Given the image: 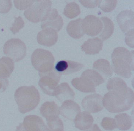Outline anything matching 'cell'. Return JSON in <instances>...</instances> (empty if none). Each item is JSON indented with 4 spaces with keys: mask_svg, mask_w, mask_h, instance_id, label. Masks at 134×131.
Masks as SVG:
<instances>
[{
    "mask_svg": "<svg viewBox=\"0 0 134 131\" xmlns=\"http://www.w3.org/2000/svg\"><path fill=\"white\" fill-rule=\"evenodd\" d=\"M134 100V92L128 87L124 90L109 91L103 98V103L109 112L119 113L131 109Z\"/></svg>",
    "mask_w": 134,
    "mask_h": 131,
    "instance_id": "obj_1",
    "label": "cell"
},
{
    "mask_svg": "<svg viewBox=\"0 0 134 131\" xmlns=\"http://www.w3.org/2000/svg\"><path fill=\"white\" fill-rule=\"evenodd\" d=\"M81 77L86 78L95 87L105 82L103 77L95 70L92 69H88L85 71Z\"/></svg>",
    "mask_w": 134,
    "mask_h": 131,
    "instance_id": "obj_25",
    "label": "cell"
},
{
    "mask_svg": "<svg viewBox=\"0 0 134 131\" xmlns=\"http://www.w3.org/2000/svg\"><path fill=\"white\" fill-rule=\"evenodd\" d=\"M72 85L77 90L84 93L94 92L95 87L86 78L80 77L74 78L72 81Z\"/></svg>",
    "mask_w": 134,
    "mask_h": 131,
    "instance_id": "obj_23",
    "label": "cell"
},
{
    "mask_svg": "<svg viewBox=\"0 0 134 131\" xmlns=\"http://www.w3.org/2000/svg\"><path fill=\"white\" fill-rule=\"evenodd\" d=\"M55 96L61 102L67 100H72L75 98V93L68 83L63 82L59 85Z\"/></svg>",
    "mask_w": 134,
    "mask_h": 131,
    "instance_id": "obj_19",
    "label": "cell"
},
{
    "mask_svg": "<svg viewBox=\"0 0 134 131\" xmlns=\"http://www.w3.org/2000/svg\"><path fill=\"white\" fill-rule=\"evenodd\" d=\"M80 6L75 2H70L66 5L64 8L63 13L66 17L73 19L80 13Z\"/></svg>",
    "mask_w": 134,
    "mask_h": 131,
    "instance_id": "obj_28",
    "label": "cell"
},
{
    "mask_svg": "<svg viewBox=\"0 0 134 131\" xmlns=\"http://www.w3.org/2000/svg\"><path fill=\"white\" fill-rule=\"evenodd\" d=\"M75 127L80 130H87L92 126L94 118L90 113L86 111L80 112L74 120Z\"/></svg>",
    "mask_w": 134,
    "mask_h": 131,
    "instance_id": "obj_16",
    "label": "cell"
},
{
    "mask_svg": "<svg viewBox=\"0 0 134 131\" xmlns=\"http://www.w3.org/2000/svg\"><path fill=\"white\" fill-rule=\"evenodd\" d=\"M85 131H102L98 125L96 124L92 125V126Z\"/></svg>",
    "mask_w": 134,
    "mask_h": 131,
    "instance_id": "obj_38",
    "label": "cell"
},
{
    "mask_svg": "<svg viewBox=\"0 0 134 131\" xmlns=\"http://www.w3.org/2000/svg\"><path fill=\"white\" fill-rule=\"evenodd\" d=\"M31 62L40 73H47L54 69V57L51 52L45 49H36L31 56Z\"/></svg>",
    "mask_w": 134,
    "mask_h": 131,
    "instance_id": "obj_4",
    "label": "cell"
},
{
    "mask_svg": "<svg viewBox=\"0 0 134 131\" xmlns=\"http://www.w3.org/2000/svg\"><path fill=\"white\" fill-rule=\"evenodd\" d=\"M14 96L19 110L23 114L34 110L40 100V93L34 86L19 87L15 91Z\"/></svg>",
    "mask_w": 134,
    "mask_h": 131,
    "instance_id": "obj_3",
    "label": "cell"
},
{
    "mask_svg": "<svg viewBox=\"0 0 134 131\" xmlns=\"http://www.w3.org/2000/svg\"><path fill=\"white\" fill-rule=\"evenodd\" d=\"M11 1H0V13H7L12 7Z\"/></svg>",
    "mask_w": 134,
    "mask_h": 131,
    "instance_id": "obj_34",
    "label": "cell"
},
{
    "mask_svg": "<svg viewBox=\"0 0 134 131\" xmlns=\"http://www.w3.org/2000/svg\"><path fill=\"white\" fill-rule=\"evenodd\" d=\"M9 84L7 78L0 79V93L4 92L7 89Z\"/></svg>",
    "mask_w": 134,
    "mask_h": 131,
    "instance_id": "obj_37",
    "label": "cell"
},
{
    "mask_svg": "<svg viewBox=\"0 0 134 131\" xmlns=\"http://www.w3.org/2000/svg\"><path fill=\"white\" fill-rule=\"evenodd\" d=\"M102 127L106 130L112 131L116 128L115 120L110 117L104 118L101 123Z\"/></svg>",
    "mask_w": 134,
    "mask_h": 131,
    "instance_id": "obj_31",
    "label": "cell"
},
{
    "mask_svg": "<svg viewBox=\"0 0 134 131\" xmlns=\"http://www.w3.org/2000/svg\"><path fill=\"white\" fill-rule=\"evenodd\" d=\"M93 68L98 72L103 78H108L113 75V70L109 61L104 59H99L93 64Z\"/></svg>",
    "mask_w": 134,
    "mask_h": 131,
    "instance_id": "obj_21",
    "label": "cell"
},
{
    "mask_svg": "<svg viewBox=\"0 0 134 131\" xmlns=\"http://www.w3.org/2000/svg\"><path fill=\"white\" fill-rule=\"evenodd\" d=\"M47 131H64L63 122L58 117L47 121Z\"/></svg>",
    "mask_w": 134,
    "mask_h": 131,
    "instance_id": "obj_29",
    "label": "cell"
},
{
    "mask_svg": "<svg viewBox=\"0 0 134 131\" xmlns=\"http://www.w3.org/2000/svg\"><path fill=\"white\" fill-rule=\"evenodd\" d=\"M4 54L15 62L22 60L26 55L25 44L19 38H11L6 42L3 47Z\"/></svg>",
    "mask_w": 134,
    "mask_h": 131,
    "instance_id": "obj_7",
    "label": "cell"
},
{
    "mask_svg": "<svg viewBox=\"0 0 134 131\" xmlns=\"http://www.w3.org/2000/svg\"><path fill=\"white\" fill-rule=\"evenodd\" d=\"M40 111L47 121L59 117L60 114L59 107L54 101L45 102L41 107Z\"/></svg>",
    "mask_w": 134,
    "mask_h": 131,
    "instance_id": "obj_17",
    "label": "cell"
},
{
    "mask_svg": "<svg viewBox=\"0 0 134 131\" xmlns=\"http://www.w3.org/2000/svg\"><path fill=\"white\" fill-rule=\"evenodd\" d=\"M125 82L120 78H110L108 81L107 88L109 91H119L124 90L128 88Z\"/></svg>",
    "mask_w": 134,
    "mask_h": 131,
    "instance_id": "obj_27",
    "label": "cell"
},
{
    "mask_svg": "<svg viewBox=\"0 0 134 131\" xmlns=\"http://www.w3.org/2000/svg\"><path fill=\"white\" fill-rule=\"evenodd\" d=\"M35 1H14L15 7L20 10H24L30 7Z\"/></svg>",
    "mask_w": 134,
    "mask_h": 131,
    "instance_id": "obj_33",
    "label": "cell"
},
{
    "mask_svg": "<svg viewBox=\"0 0 134 131\" xmlns=\"http://www.w3.org/2000/svg\"><path fill=\"white\" fill-rule=\"evenodd\" d=\"M82 105L85 111L89 113H96L103 109V98L99 94H93L83 99Z\"/></svg>",
    "mask_w": 134,
    "mask_h": 131,
    "instance_id": "obj_10",
    "label": "cell"
},
{
    "mask_svg": "<svg viewBox=\"0 0 134 131\" xmlns=\"http://www.w3.org/2000/svg\"><path fill=\"white\" fill-rule=\"evenodd\" d=\"M82 5L87 8H94L98 5V0L96 1H80Z\"/></svg>",
    "mask_w": 134,
    "mask_h": 131,
    "instance_id": "obj_36",
    "label": "cell"
},
{
    "mask_svg": "<svg viewBox=\"0 0 134 131\" xmlns=\"http://www.w3.org/2000/svg\"><path fill=\"white\" fill-rule=\"evenodd\" d=\"M125 41L129 47H134V30L127 32L125 35Z\"/></svg>",
    "mask_w": 134,
    "mask_h": 131,
    "instance_id": "obj_35",
    "label": "cell"
},
{
    "mask_svg": "<svg viewBox=\"0 0 134 131\" xmlns=\"http://www.w3.org/2000/svg\"><path fill=\"white\" fill-rule=\"evenodd\" d=\"M118 23L124 33L134 30V13L131 10L121 12L117 17Z\"/></svg>",
    "mask_w": 134,
    "mask_h": 131,
    "instance_id": "obj_13",
    "label": "cell"
},
{
    "mask_svg": "<svg viewBox=\"0 0 134 131\" xmlns=\"http://www.w3.org/2000/svg\"><path fill=\"white\" fill-rule=\"evenodd\" d=\"M112 70L120 77L129 78L134 69V53L124 47L116 48L112 54Z\"/></svg>",
    "mask_w": 134,
    "mask_h": 131,
    "instance_id": "obj_2",
    "label": "cell"
},
{
    "mask_svg": "<svg viewBox=\"0 0 134 131\" xmlns=\"http://www.w3.org/2000/svg\"><path fill=\"white\" fill-rule=\"evenodd\" d=\"M81 18L70 21L67 25L66 30L70 36L74 38H80L84 35Z\"/></svg>",
    "mask_w": 134,
    "mask_h": 131,
    "instance_id": "obj_22",
    "label": "cell"
},
{
    "mask_svg": "<svg viewBox=\"0 0 134 131\" xmlns=\"http://www.w3.org/2000/svg\"><path fill=\"white\" fill-rule=\"evenodd\" d=\"M58 34L57 31L52 28H46L43 29L38 33L37 41L41 45L51 46L57 42Z\"/></svg>",
    "mask_w": 134,
    "mask_h": 131,
    "instance_id": "obj_14",
    "label": "cell"
},
{
    "mask_svg": "<svg viewBox=\"0 0 134 131\" xmlns=\"http://www.w3.org/2000/svg\"><path fill=\"white\" fill-rule=\"evenodd\" d=\"M52 4L51 1L49 0L35 1L24 12V15L32 22H42L51 11Z\"/></svg>",
    "mask_w": 134,
    "mask_h": 131,
    "instance_id": "obj_5",
    "label": "cell"
},
{
    "mask_svg": "<svg viewBox=\"0 0 134 131\" xmlns=\"http://www.w3.org/2000/svg\"><path fill=\"white\" fill-rule=\"evenodd\" d=\"M25 26V23L21 16L15 17L14 22L12 24V26L10 28V30L14 33H16L19 31L20 29L22 28Z\"/></svg>",
    "mask_w": 134,
    "mask_h": 131,
    "instance_id": "obj_32",
    "label": "cell"
},
{
    "mask_svg": "<svg viewBox=\"0 0 134 131\" xmlns=\"http://www.w3.org/2000/svg\"><path fill=\"white\" fill-rule=\"evenodd\" d=\"M63 25V20L57 9L51 8L46 18L42 21L41 27L42 29L52 28L57 32L61 30Z\"/></svg>",
    "mask_w": 134,
    "mask_h": 131,
    "instance_id": "obj_11",
    "label": "cell"
},
{
    "mask_svg": "<svg viewBox=\"0 0 134 131\" xmlns=\"http://www.w3.org/2000/svg\"><path fill=\"white\" fill-rule=\"evenodd\" d=\"M39 74L40 78L39 85L45 94L55 96L62 75L55 68L47 73H40Z\"/></svg>",
    "mask_w": 134,
    "mask_h": 131,
    "instance_id": "obj_6",
    "label": "cell"
},
{
    "mask_svg": "<svg viewBox=\"0 0 134 131\" xmlns=\"http://www.w3.org/2000/svg\"><path fill=\"white\" fill-rule=\"evenodd\" d=\"M14 68V63L10 58L3 56L0 59V79L9 78Z\"/></svg>",
    "mask_w": 134,
    "mask_h": 131,
    "instance_id": "obj_20",
    "label": "cell"
},
{
    "mask_svg": "<svg viewBox=\"0 0 134 131\" xmlns=\"http://www.w3.org/2000/svg\"><path fill=\"white\" fill-rule=\"evenodd\" d=\"M82 26L84 33L94 37L101 33L103 23L99 17L89 15L82 20Z\"/></svg>",
    "mask_w": 134,
    "mask_h": 131,
    "instance_id": "obj_9",
    "label": "cell"
},
{
    "mask_svg": "<svg viewBox=\"0 0 134 131\" xmlns=\"http://www.w3.org/2000/svg\"><path fill=\"white\" fill-rule=\"evenodd\" d=\"M84 67L82 64L71 60H61L56 64L55 70L62 75H69L78 72Z\"/></svg>",
    "mask_w": 134,
    "mask_h": 131,
    "instance_id": "obj_12",
    "label": "cell"
},
{
    "mask_svg": "<svg viewBox=\"0 0 134 131\" xmlns=\"http://www.w3.org/2000/svg\"><path fill=\"white\" fill-rule=\"evenodd\" d=\"M16 131H47V126L43 119L37 115H29L17 127Z\"/></svg>",
    "mask_w": 134,
    "mask_h": 131,
    "instance_id": "obj_8",
    "label": "cell"
},
{
    "mask_svg": "<svg viewBox=\"0 0 134 131\" xmlns=\"http://www.w3.org/2000/svg\"><path fill=\"white\" fill-rule=\"evenodd\" d=\"M103 41L98 37L90 38L84 42L81 49L86 54L94 55L98 53L102 48Z\"/></svg>",
    "mask_w": 134,
    "mask_h": 131,
    "instance_id": "obj_18",
    "label": "cell"
},
{
    "mask_svg": "<svg viewBox=\"0 0 134 131\" xmlns=\"http://www.w3.org/2000/svg\"><path fill=\"white\" fill-rule=\"evenodd\" d=\"M116 128L121 131H127L132 126L131 117L125 113L117 115L114 117Z\"/></svg>",
    "mask_w": 134,
    "mask_h": 131,
    "instance_id": "obj_24",
    "label": "cell"
},
{
    "mask_svg": "<svg viewBox=\"0 0 134 131\" xmlns=\"http://www.w3.org/2000/svg\"><path fill=\"white\" fill-rule=\"evenodd\" d=\"M60 110V114L70 120H74L81 112L79 105L72 100H67L63 102Z\"/></svg>",
    "mask_w": 134,
    "mask_h": 131,
    "instance_id": "obj_15",
    "label": "cell"
},
{
    "mask_svg": "<svg viewBox=\"0 0 134 131\" xmlns=\"http://www.w3.org/2000/svg\"><path fill=\"white\" fill-rule=\"evenodd\" d=\"M103 24V28L99 37L102 40L109 38L113 33L114 30V24L112 20L107 17L103 16L100 19Z\"/></svg>",
    "mask_w": 134,
    "mask_h": 131,
    "instance_id": "obj_26",
    "label": "cell"
},
{
    "mask_svg": "<svg viewBox=\"0 0 134 131\" xmlns=\"http://www.w3.org/2000/svg\"><path fill=\"white\" fill-rule=\"evenodd\" d=\"M117 1H98V5L99 7L103 11L106 12H109L113 11L116 6Z\"/></svg>",
    "mask_w": 134,
    "mask_h": 131,
    "instance_id": "obj_30",
    "label": "cell"
}]
</instances>
